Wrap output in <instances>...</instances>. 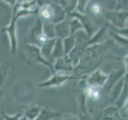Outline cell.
I'll return each instance as SVG.
<instances>
[{
  "instance_id": "83f0119b",
  "label": "cell",
  "mask_w": 128,
  "mask_h": 120,
  "mask_svg": "<svg viewBox=\"0 0 128 120\" xmlns=\"http://www.w3.org/2000/svg\"><path fill=\"white\" fill-rule=\"evenodd\" d=\"M43 33L46 35V37L48 38H56L54 24L48 22H43Z\"/></svg>"
},
{
  "instance_id": "f35d334b",
  "label": "cell",
  "mask_w": 128,
  "mask_h": 120,
  "mask_svg": "<svg viewBox=\"0 0 128 120\" xmlns=\"http://www.w3.org/2000/svg\"><path fill=\"white\" fill-rule=\"evenodd\" d=\"M2 97V90L1 89V86H0V99H1Z\"/></svg>"
},
{
  "instance_id": "e575fe53",
  "label": "cell",
  "mask_w": 128,
  "mask_h": 120,
  "mask_svg": "<svg viewBox=\"0 0 128 120\" xmlns=\"http://www.w3.org/2000/svg\"><path fill=\"white\" fill-rule=\"evenodd\" d=\"M122 62L123 63L124 69H125L126 73H128V54L122 58Z\"/></svg>"
},
{
  "instance_id": "3957f363",
  "label": "cell",
  "mask_w": 128,
  "mask_h": 120,
  "mask_svg": "<svg viewBox=\"0 0 128 120\" xmlns=\"http://www.w3.org/2000/svg\"><path fill=\"white\" fill-rule=\"evenodd\" d=\"M24 53H25L26 58L31 61L33 63L40 64V65L45 66L47 67L51 72V74L54 73L53 63L50 59H47L42 54L40 47L38 46L33 45V44L26 43L23 47Z\"/></svg>"
},
{
  "instance_id": "d6a6232c",
  "label": "cell",
  "mask_w": 128,
  "mask_h": 120,
  "mask_svg": "<svg viewBox=\"0 0 128 120\" xmlns=\"http://www.w3.org/2000/svg\"><path fill=\"white\" fill-rule=\"evenodd\" d=\"M110 27L114 31L118 33L119 34H121V35L124 36V37L128 38V26H126L125 27H122V28H114V27H112V26H110Z\"/></svg>"
},
{
  "instance_id": "277c9868",
  "label": "cell",
  "mask_w": 128,
  "mask_h": 120,
  "mask_svg": "<svg viewBox=\"0 0 128 120\" xmlns=\"http://www.w3.org/2000/svg\"><path fill=\"white\" fill-rule=\"evenodd\" d=\"M102 16L110 26L114 28L125 27L128 21V10L103 9Z\"/></svg>"
},
{
  "instance_id": "4316f807",
  "label": "cell",
  "mask_w": 128,
  "mask_h": 120,
  "mask_svg": "<svg viewBox=\"0 0 128 120\" xmlns=\"http://www.w3.org/2000/svg\"><path fill=\"white\" fill-rule=\"evenodd\" d=\"M70 34H75L79 30H84L83 26L79 19L76 17H71V19L69 20Z\"/></svg>"
},
{
  "instance_id": "4fadbf2b",
  "label": "cell",
  "mask_w": 128,
  "mask_h": 120,
  "mask_svg": "<svg viewBox=\"0 0 128 120\" xmlns=\"http://www.w3.org/2000/svg\"><path fill=\"white\" fill-rule=\"evenodd\" d=\"M123 114H122L121 110L115 104H109L102 110V118L107 120H117L122 119Z\"/></svg>"
},
{
  "instance_id": "f1b7e54d",
  "label": "cell",
  "mask_w": 128,
  "mask_h": 120,
  "mask_svg": "<svg viewBox=\"0 0 128 120\" xmlns=\"http://www.w3.org/2000/svg\"><path fill=\"white\" fill-rule=\"evenodd\" d=\"M90 11L91 14H93L95 17H99V16H102L103 7L99 2H93L90 6Z\"/></svg>"
},
{
  "instance_id": "4dcf8cb0",
  "label": "cell",
  "mask_w": 128,
  "mask_h": 120,
  "mask_svg": "<svg viewBox=\"0 0 128 120\" xmlns=\"http://www.w3.org/2000/svg\"><path fill=\"white\" fill-rule=\"evenodd\" d=\"M90 0H78V6H77V11L80 13H85L87 5L89 4Z\"/></svg>"
},
{
  "instance_id": "9a60e30c",
  "label": "cell",
  "mask_w": 128,
  "mask_h": 120,
  "mask_svg": "<svg viewBox=\"0 0 128 120\" xmlns=\"http://www.w3.org/2000/svg\"><path fill=\"white\" fill-rule=\"evenodd\" d=\"M123 82H124V76L118 80L114 85L111 87V89L108 92V102L109 104H114L119 98L123 86Z\"/></svg>"
},
{
  "instance_id": "8d00e7d4",
  "label": "cell",
  "mask_w": 128,
  "mask_h": 120,
  "mask_svg": "<svg viewBox=\"0 0 128 120\" xmlns=\"http://www.w3.org/2000/svg\"><path fill=\"white\" fill-rule=\"evenodd\" d=\"M62 119H79L78 115H73L70 114H66L65 115H63Z\"/></svg>"
},
{
  "instance_id": "484cf974",
  "label": "cell",
  "mask_w": 128,
  "mask_h": 120,
  "mask_svg": "<svg viewBox=\"0 0 128 120\" xmlns=\"http://www.w3.org/2000/svg\"><path fill=\"white\" fill-rule=\"evenodd\" d=\"M64 50H65V54H68L70 52L74 49V47L76 45V38L75 34H70L67 37L64 38L62 39Z\"/></svg>"
},
{
  "instance_id": "5b68a950",
  "label": "cell",
  "mask_w": 128,
  "mask_h": 120,
  "mask_svg": "<svg viewBox=\"0 0 128 120\" xmlns=\"http://www.w3.org/2000/svg\"><path fill=\"white\" fill-rule=\"evenodd\" d=\"M85 77L86 76L79 78L77 90H76V100H77V104L79 109L78 118L79 119H94L93 116L88 111L86 106V100L88 98L84 91V88L86 86Z\"/></svg>"
},
{
  "instance_id": "d6986e66",
  "label": "cell",
  "mask_w": 128,
  "mask_h": 120,
  "mask_svg": "<svg viewBox=\"0 0 128 120\" xmlns=\"http://www.w3.org/2000/svg\"><path fill=\"white\" fill-rule=\"evenodd\" d=\"M102 90H103L102 87L89 86L87 84L85 86V88H84V91H85V94L87 98H90L95 102H97L102 98Z\"/></svg>"
},
{
  "instance_id": "74e56055",
  "label": "cell",
  "mask_w": 128,
  "mask_h": 120,
  "mask_svg": "<svg viewBox=\"0 0 128 120\" xmlns=\"http://www.w3.org/2000/svg\"><path fill=\"white\" fill-rule=\"evenodd\" d=\"M3 2H5L6 3H7L11 8H13L16 4H17V1L18 0H2Z\"/></svg>"
},
{
  "instance_id": "7402d4cb",
  "label": "cell",
  "mask_w": 128,
  "mask_h": 120,
  "mask_svg": "<svg viewBox=\"0 0 128 120\" xmlns=\"http://www.w3.org/2000/svg\"><path fill=\"white\" fill-rule=\"evenodd\" d=\"M54 38H47L41 46H40V50H41L42 54L45 58L47 59H51V52L53 50V46L55 42Z\"/></svg>"
},
{
  "instance_id": "ffe728a7",
  "label": "cell",
  "mask_w": 128,
  "mask_h": 120,
  "mask_svg": "<svg viewBox=\"0 0 128 120\" xmlns=\"http://www.w3.org/2000/svg\"><path fill=\"white\" fill-rule=\"evenodd\" d=\"M108 35H109L110 38L113 40L114 42L117 43L118 46L128 50V38H127L117 33V32L114 31L110 26L109 27V29H108Z\"/></svg>"
},
{
  "instance_id": "f546056e",
  "label": "cell",
  "mask_w": 128,
  "mask_h": 120,
  "mask_svg": "<svg viewBox=\"0 0 128 120\" xmlns=\"http://www.w3.org/2000/svg\"><path fill=\"white\" fill-rule=\"evenodd\" d=\"M0 114H1V116L2 117L3 119L5 120H18V119H22V115L20 114V113H17L15 114H13V115H10V114H7L6 113H5L3 110H2L0 112Z\"/></svg>"
},
{
  "instance_id": "ba28073f",
  "label": "cell",
  "mask_w": 128,
  "mask_h": 120,
  "mask_svg": "<svg viewBox=\"0 0 128 120\" xmlns=\"http://www.w3.org/2000/svg\"><path fill=\"white\" fill-rule=\"evenodd\" d=\"M17 20L13 17L8 25L3 27L2 31L3 33H6L9 38L10 42V50L12 54H16L18 52V38H17V29H16V22Z\"/></svg>"
},
{
  "instance_id": "6da1fadb",
  "label": "cell",
  "mask_w": 128,
  "mask_h": 120,
  "mask_svg": "<svg viewBox=\"0 0 128 120\" xmlns=\"http://www.w3.org/2000/svg\"><path fill=\"white\" fill-rule=\"evenodd\" d=\"M113 42V40L109 38L100 43L88 46L78 65L74 66V75L83 77L99 67Z\"/></svg>"
},
{
  "instance_id": "8fae6325",
  "label": "cell",
  "mask_w": 128,
  "mask_h": 120,
  "mask_svg": "<svg viewBox=\"0 0 128 120\" xmlns=\"http://www.w3.org/2000/svg\"><path fill=\"white\" fill-rule=\"evenodd\" d=\"M53 66L54 72H61L66 74L73 73L74 69V64L67 54L64 55L63 57L56 58L53 63Z\"/></svg>"
},
{
  "instance_id": "8992f818",
  "label": "cell",
  "mask_w": 128,
  "mask_h": 120,
  "mask_svg": "<svg viewBox=\"0 0 128 120\" xmlns=\"http://www.w3.org/2000/svg\"><path fill=\"white\" fill-rule=\"evenodd\" d=\"M47 38L43 33V21L38 17L27 32L26 43L33 44L40 47Z\"/></svg>"
},
{
  "instance_id": "5bb4252c",
  "label": "cell",
  "mask_w": 128,
  "mask_h": 120,
  "mask_svg": "<svg viewBox=\"0 0 128 120\" xmlns=\"http://www.w3.org/2000/svg\"><path fill=\"white\" fill-rule=\"evenodd\" d=\"M126 74L125 69H116L114 70H112L110 74H108V78L107 81L103 86V90L109 92V90L111 89L114 84L117 82L118 80L121 79Z\"/></svg>"
},
{
  "instance_id": "2e32d148",
  "label": "cell",
  "mask_w": 128,
  "mask_h": 120,
  "mask_svg": "<svg viewBox=\"0 0 128 120\" xmlns=\"http://www.w3.org/2000/svg\"><path fill=\"white\" fill-rule=\"evenodd\" d=\"M54 30L56 38L63 39L64 38L69 36L70 34L69 20L64 19L63 21L54 24Z\"/></svg>"
},
{
  "instance_id": "836d02e7",
  "label": "cell",
  "mask_w": 128,
  "mask_h": 120,
  "mask_svg": "<svg viewBox=\"0 0 128 120\" xmlns=\"http://www.w3.org/2000/svg\"><path fill=\"white\" fill-rule=\"evenodd\" d=\"M120 110H121L122 114H128V98L123 102L122 106H120Z\"/></svg>"
},
{
  "instance_id": "44dd1931",
  "label": "cell",
  "mask_w": 128,
  "mask_h": 120,
  "mask_svg": "<svg viewBox=\"0 0 128 120\" xmlns=\"http://www.w3.org/2000/svg\"><path fill=\"white\" fill-rule=\"evenodd\" d=\"M64 55H66L65 50H64L63 42L62 39L59 38H56L54 45L53 46V50L51 52V59H56L58 58L63 57Z\"/></svg>"
},
{
  "instance_id": "d590c367",
  "label": "cell",
  "mask_w": 128,
  "mask_h": 120,
  "mask_svg": "<svg viewBox=\"0 0 128 120\" xmlns=\"http://www.w3.org/2000/svg\"><path fill=\"white\" fill-rule=\"evenodd\" d=\"M35 1H36V4L38 6V7L51 2V0H35Z\"/></svg>"
},
{
  "instance_id": "7c38bea8",
  "label": "cell",
  "mask_w": 128,
  "mask_h": 120,
  "mask_svg": "<svg viewBox=\"0 0 128 120\" xmlns=\"http://www.w3.org/2000/svg\"><path fill=\"white\" fill-rule=\"evenodd\" d=\"M109 23L106 22L103 26L98 27V30L94 33V34L88 39L87 46H91L94 45V44L100 43L106 40L107 37H109V35H108V29H109Z\"/></svg>"
},
{
  "instance_id": "9c48e42d",
  "label": "cell",
  "mask_w": 128,
  "mask_h": 120,
  "mask_svg": "<svg viewBox=\"0 0 128 120\" xmlns=\"http://www.w3.org/2000/svg\"><path fill=\"white\" fill-rule=\"evenodd\" d=\"M70 17H76L79 19V21L81 22L82 25L83 26V30L86 32V34L89 38H90L94 33L98 30V26L95 24V22L93 21L90 16L86 14V13H80V12L74 10L70 14H68Z\"/></svg>"
},
{
  "instance_id": "e0dca14e",
  "label": "cell",
  "mask_w": 128,
  "mask_h": 120,
  "mask_svg": "<svg viewBox=\"0 0 128 120\" xmlns=\"http://www.w3.org/2000/svg\"><path fill=\"white\" fill-rule=\"evenodd\" d=\"M62 117V114L60 112L52 110L50 106H45L42 107V110L38 114V117L37 119L38 120H53V119H58Z\"/></svg>"
},
{
  "instance_id": "cb8c5ba5",
  "label": "cell",
  "mask_w": 128,
  "mask_h": 120,
  "mask_svg": "<svg viewBox=\"0 0 128 120\" xmlns=\"http://www.w3.org/2000/svg\"><path fill=\"white\" fill-rule=\"evenodd\" d=\"M58 4L63 8L68 15L77 10L78 0H58Z\"/></svg>"
},
{
  "instance_id": "30bf717a",
  "label": "cell",
  "mask_w": 128,
  "mask_h": 120,
  "mask_svg": "<svg viewBox=\"0 0 128 120\" xmlns=\"http://www.w3.org/2000/svg\"><path fill=\"white\" fill-rule=\"evenodd\" d=\"M108 78V74L104 73L102 70L101 67H98L94 71L90 72V74L86 75L85 80L87 85L102 87L105 86V84Z\"/></svg>"
},
{
  "instance_id": "1f68e13d",
  "label": "cell",
  "mask_w": 128,
  "mask_h": 120,
  "mask_svg": "<svg viewBox=\"0 0 128 120\" xmlns=\"http://www.w3.org/2000/svg\"><path fill=\"white\" fill-rule=\"evenodd\" d=\"M115 2V10H124L128 0H114Z\"/></svg>"
},
{
  "instance_id": "603a6c76",
  "label": "cell",
  "mask_w": 128,
  "mask_h": 120,
  "mask_svg": "<svg viewBox=\"0 0 128 120\" xmlns=\"http://www.w3.org/2000/svg\"><path fill=\"white\" fill-rule=\"evenodd\" d=\"M42 110V107L38 106H33L30 107H26L24 110V115L22 118L23 119L28 120H35L38 117V114Z\"/></svg>"
},
{
  "instance_id": "d4e9b609",
  "label": "cell",
  "mask_w": 128,
  "mask_h": 120,
  "mask_svg": "<svg viewBox=\"0 0 128 120\" xmlns=\"http://www.w3.org/2000/svg\"><path fill=\"white\" fill-rule=\"evenodd\" d=\"M128 98V73H126L124 75V82H123V86H122V90L121 92V94H120L119 98H118L117 101L115 102V105L118 106H122V104L123 102Z\"/></svg>"
},
{
  "instance_id": "52a82bcc",
  "label": "cell",
  "mask_w": 128,
  "mask_h": 120,
  "mask_svg": "<svg viewBox=\"0 0 128 120\" xmlns=\"http://www.w3.org/2000/svg\"><path fill=\"white\" fill-rule=\"evenodd\" d=\"M81 78L82 77H78V76H76L74 74L72 75L66 73H61V72H54L47 80L39 83L38 86L40 88L59 87L70 80L79 79Z\"/></svg>"
},
{
  "instance_id": "ac0fdd59",
  "label": "cell",
  "mask_w": 128,
  "mask_h": 120,
  "mask_svg": "<svg viewBox=\"0 0 128 120\" xmlns=\"http://www.w3.org/2000/svg\"><path fill=\"white\" fill-rule=\"evenodd\" d=\"M14 67V64L9 61H2L0 60V86H2L6 82L8 76Z\"/></svg>"
},
{
  "instance_id": "7a4b0ae2",
  "label": "cell",
  "mask_w": 128,
  "mask_h": 120,
  "mask_svg": "<svg viewBox=\"0 0 128 120\" xmlns=\"http://www.w3.org/2000/svg\"><path fill=\"white\" fill-rule=\"evenodd\" d=\"M38 15L43 22L56 24L66 19L67 14L61 6L51 2L39 6L38 8Z\"/></svg>"
}]
</instances>
